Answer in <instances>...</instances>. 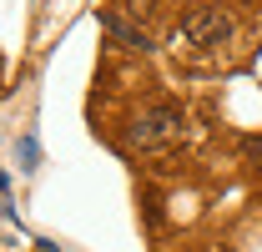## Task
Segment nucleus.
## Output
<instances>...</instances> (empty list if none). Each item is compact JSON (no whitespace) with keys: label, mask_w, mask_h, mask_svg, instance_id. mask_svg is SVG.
<instances>
[{"label":"nucleus","mask_w":262,"mask_h":252,"mask_svg":"<svg viewBox=\"0 0 262 252\" xmlns=\"http://www.w3.org/2000/svg\"><path fill=\"white\" fill-rule=\"evenodd\" d=\"M232 35V15L222 5H196L192 15H182V26L171 31L177 51H212Z\"/></svg>","instance_id":"1"},{"label":"nucleus","mask_w":262,"mask_h":252,"mask_svg":"<svg viewBox=\"0 0 262 252\" xmlns=\"http://www.w3.org/2000/svg\"><path fill=\"white\" fill-rule=\"evenodd\" d=\"M101 26L116 35L121 46H131V51H146V46H151V40H146V31H136L131 20H121V15H116V10H101Z\"/></svg>","instance_id":"3"},{"label":"nucleus","mask_w":262,"mask_h":252,"mask_svg":"<svg viewBox=\"0 0 262 252\" xmlns=\"http://www.w3.org/2000/svg\"><path fill=\"white\" fill-rule=\"evenodd\" d=\"M242 157H247V161L262 172V136H247V141H242Z\"/></svg>","instance_id":"4"},{"label":"nucleus","mask_w":262,"mask_h":252,"mask_svg":"<svg viewBox=\"0 0 262 252\" xmlns=\"http://www.w3.org/2000/svg\"><path fill=\"white\" fill-rule=\"evenodd\" d=\"M35 157H40V146H35V136H26V141H20V161H26V172L35 166Z\"/></svg>","instance_id":"5"},{"label":"nucleus","mask_w":262,"mask_h":252,"mask_svg":"<svg viewBox=\"0 0 262 252\" xmlns=\"http://www.w3.org/2000/svg\"><path fill=\"white\" fill-rule=\"evenodd\" d=\"M182 131H187V116H182V106H171V101H157V106H146V111L131 121V146H141V152H157V146H171V141H182Z\"/></svg>","instance_id":"2"}]
</instances>
